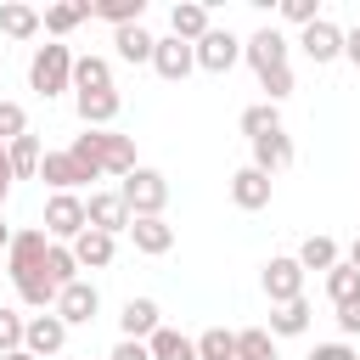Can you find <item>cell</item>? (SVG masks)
Returning <instances> with one entry per match:
<instances>
[{
  "instance_id": "1",
  "label": "cell",
  "mask_w": 360,
  "mask_h": 360,
  "mask_svg": "<svg viewBox=\"0 0 360 360\" xmlns=\"http://www.w3.org/2000/svg\"><path fill=\"white\" fill-rule=\"evenodd\" d=\"M118 197H124L129 219H163V208H169V180H163V169L135 163V169L118 180Z\"/></svg>"
},
{
  "instance_id": "2",
  "label": "cell",
  "mask_w": 360,
  "mask_h": 360,
  "mask_svg": "<svg viewBox=\"0 0 360 360\" xmlns=\"http://www.w3.org/2000/svg\"><path fill=\"white\" fill-rule=\"evenodd\" d=\"M28 90H39L45 101L51 96H62V90H73V51L68 45H39L34 51V62H28Z\"/></svg>"
},
{
  "instance_id": "3",
  "label": "cell",
  "mask_w": 360,
  "mask_h": 360,
  "mask_svg": "<svg viewBox=\"0 0 360 360\" xmlns=\"http://www.w3.org/2000/svg\"><path fill=\"white\" fill-rule=\"evenodd\" d=\"M45 253H51V236H45V231H17L11 248H6V276H11L17 287L34 281V276L45 270Z\"/></svg>"
},
{
  "instance_id": "4",
  "label": "cell",
  "mask_w": 360,
  "mask_h": 360,
  "mask_svg": "<svg viewBox=\"0 0 360 360\" xmlns=\"http://www.w3.org/2000/svg\"><path fill=\"white\" fill-rule=\"evenodd\" d=\"M84 141H90L101 174H118V180H124V174L135 169V141H129V135H118V129H84Z\"/></svg>"
},
{
  "instance_id": "5",
  "label": "cell",
  "mask_w": 360,
  "mask_h": 360,
  "mask_svg": "<svg viewBox=\"0 0 360 360\" xmlns=\"http://www.w3.org/2000/svg\"><path fill=\"white\" fill-rule=\"evenodd\" d=\"M191 56H197L202 73H231V68L242 62V39H236L231 28H208V34L191 45Z\"/></svg>"
},
{
  "instance_id": "6",
  "label": "cell",
  "mask_w": 360,
  "mask_h": 360,
  "mask_svg": "<svg viewBox=\"0 0 360 360\" xmlns=\"http://www.w3.org/2000/svg\"><path fill=\"white\" fill-rule=\"evenodd\" d=\"M287 51H292V45H287V34H281V28H270V22H264V28H253V34L242 39V56H248L253 79H259V73H270V68H287Z\"/></svg>"
},
{
  "instance_id": "7",
  "label": "cell",
  "mask_w": 360,
  "mask_h": 360,
  "mask_svg": "<svg viewBox=\"0 0 360 360\" xmlns=\"http://www.w3.org/2000/svg\"><path fill=\"white\" fill-rule=\"evenodd\" d=\"M84 231V197L79 191H51L45 202V236L51 242H73Z\"/></svg>"
},
{
  "instance_id": "8",
  "label": "cell",
  "mask_w": 360,
  "mask_h": 360,
  "mask_svg": "<svg viewBox=\"0 0 360 360\" xmlns=\"http://www.w3.org/2000/svg\"><path fill=\"white\" fill-rule=\"evenodd\" d=\"M264 298H270V309L276 304H292V298H304V264L292 259V253H276L270 264H264Z\"/></svg>"
},
{
  "instance_id": "9",
  "label": "cell",
  "mask_w": 360,
  "mask_h": 360,
  "mask_svg": "<svg viewBox=\"0 0 360 360\" xmlns=\"http://www.w3.org/2000/svg\"><path fill=\"white\" fill-rule=\"evenodd\" d=\"M22 349H28L34 360H51V354H62V349H68V326H62V315H56V309H39V315H28V326H22Z\"/></svg>"
},
{
  "instance_id": "10",
  "label": "cell",
  "mask_w": 360,
  "mask_h": 360,
  "mask_svg": "<svg viewBox=\"0 0 360 360\" xmlns=\"http://www.w3.org/2000/svg\"><path fill=\"white\" fill-rule=\"evenodd\" d=\"M298 51H304L315 68H326V62L343 56V28H338L332 17H315L309 28H298Z\"/></svg>"
},
{
  "instance_id": "11",
  "label": "cell",
  "mask_w": 360,
  "mask_h": 360,
  "mask_svg": "<svg viewBox=\"0 0 360 360\" xmlns=\"http://www.w3.org/2000/svg\"><path fill=\"white\" fill-rule=\"evenodd\" d=\"M96 309H101V292H96V281H73V287H62L56 292V315H62V326L73 332V326H90L96 321Z\"/></svg>"
},
{
  "instance_id": "12",
  "label": "cell",
  "mask_w": 360,
  "mask_h": 360,
  "mask_svg": "<svg viewBox=\"0 0 360 360\" xmlns=\"http://www.w3.org/2000/svg\"><path fill=\"white\" fill-rule=\"evenodd\" d=\"M197 68V56H191V45L186 39H174V34H163L158 45H152V73L158 79H169V84H180L186 73Z\"/></svg>"
},
{
  "instance_id": "13",
  "label": "cell",
  "mask_w": 360,
  "mask_h": 360,
  "mask_svg": "<svg viewBox=\"0 0 360 360\" xmlns=\"http://www.w3.org/2000/svg\"><path fill=\"white\" fill-rule=\"evenodd\" d=\"M292 158H298V146H292V135L287 129H270V135H259L253 141V169L259 174H281V169H292Z\"/></svg>"
},
{
  "instance_id": "14",
  "label": "cell",
  "mask_w": 360,
  "mask_h": 360,
  "mask_svg": "<svg viewBox=\"0 0 360 360\" xmlns=\"http://www.w3.org/2000/svg\"><path fill=\"white\" fill-rule=\"evenodd\" d=\"M270 191H276V180H270V174H259L253 163L231 174V202H236L242 214H259V208H270Z\"/></svg>"
},
{
  "instance_id": "15",
  "label": "cell",
  "mask_w": 360,
  "mask_h": 360,
  "mask_svg": "<svg viewBox=\"0 0 360 360\" xmlns=\"http://www.w3.org/2000/svg\"><path fill=\"white\" fill-rule=\"evenodd\" d=\"M84 225H90V231H107V236L129 231V208H124V197H118V191H90V202H84Z\"/></svg>"
},
{
  "instance_id": "16",
  "label": "cell",
  "mask_w": 360,
  "mask_h": 360,
  "mask_svg": "<svg viewBox=\"0 0 360 360\" xmlns=\"http://www.w3.org/2000/svg\"><path fill=\"white\" fill-rule=\"evenodd\" d=\"M73 107H79V124H84V129H107V124L124 112V96H118V90H79Z\"/></svg>"
},
{
  "instance_id": "17",
  "label": "cell",
  "mask_w": 360,
  "mask_h": 360,
  "mask_svg": "<svg viewBox=\"0 0 360 360\" xmlns=\"http://www.w3.org/2000/svg\"><path fill=\"white\" fill-rule=\"evenodd\" d=\"M158 326H163V309H158V298H129V304L118 309V332H124L129 343H146Z\"/></svg>"
},
{
  "instance_id": "18",
  "label": "cell",
  "mask_w": 360,
  "mask_h": 360,
  "mask_svg": "<svg viewBox=\"0 0 360 360\" xmlns=\"http://www.w3.org/2000/svg\"><path fill=\"white\" fill-rule=\"evenodd\" d=\"M39 180L51 186V191H79V186H90V174L73 163V152L62 146V152H45L39 158Z\"/></svg>"
},
{
  "instance_id": "19",
  "label": "cell",
  "mask_w": 360,
  "mask_h": 360,
  "mask_svg": "<svg viewBox=\"0 0 360 360\" xmlns=\"http://www.w3.org/2000/svg\"><path fill=\"white\" fill-rule=\"evenodd\" d=\"M68 248H73L79 270H107V264H112V253H118V236H107V231H90V225H84Z\"/></svg>"
},
{
  "instance_id": "20",
  "label": "cell",
  "mask_w": 360,
  "mask_h": 360,
  "mask_svg": "<svg viewBox=\"0 0 360 360\" xmlns=\"http://www.w3.org/2000/svg\"><path fill=\"white\" fill-rule=\"evenodd\" d=\"M124 236H129L135 253H146V259H163V253L174 248V225H169V219H129Z\"/></svg>"
},
{
  "instance_id": "21",
  "label": "cell",
  "mask_w": 360,
  "mask_h": 360,
  "mask_svg": "<svg viewBox=\"0 0 360 360\" xmlns=\"http://www.w3.org/2000/svg\"><path fill=\"white\" fill-rule=\"evenodd\" d=\"M208 28H214V17H208V6H202V0H180V6L169 11V34H174V39H186V45H197Z\"/></svg>"
},
{
  "instance_id": "22",
  "label": "cell",
  "mask_w": 360,
  "mask_h": 360,
  "mask_svg": "<svg viewBox=\"0 0 360 360\" xmlns=\"http://www.w3.org/2000/svg\"><path fill=\"white\" fill-rule=\"evenodd\" d=\"M84 17H90V0H62V6H45V11H39V28H45L51 39H62V34H73Z\"/></svg>"
},
{
  "instance_id": "23",
  "label": "cell",
  "mask_w": 360,
  "mask_h": 360,
  "mask_svg": "<svg viewBox=\"0 0 360 360\" xmlns=\"http://www.w3.org/2000/svg\"><path fill=\"white\" fill-rule=\"evenodd\" d=\"M39 135H17L6 141V163H11V180H39Z\"/></svg>"
},
{
  "instance_id": "24",
  "label": "cell",
  "mask_w": 360,
  "mask_h": 360,
  "mask_svg": "<svg viewBox=\"0 0 360 360\" xmlns=\"http://www.w3.org/2000/svg\"><path fill=\"white\" fill-rule=\"evenodd\" d=\"M270 338H304L309 332V298H292V304H276L270 309Z\"/></svg>"
},
{
  "instance_id": "25",
  "label": "cell",
  "mask_w": 360,
  "mask_h": 360,
  "mask_svg": "<svg viewBox=\"0 0 360 360\" xmlns=\"http://www.w3.org/2000/svg\"><path fill=\"white\" fill-rule=\"evenodd\" d=\"M146 354H152V360H197V343H191L186 332H174V326H158V332L146 338Z\"/></svg>"
},
{
  "instance_id": "26",
  "label": "cell",
  "mask_w": 360,
  "mask_h": 360,
  "mask_svg": "<svg viewBox=\"0 0 360 360\" xmlns=\"http://www.w3.org/2000/svg\"><path fill=\"white\" fill-rule=\"evenodd\" d=\"M112 45H118V56L124 62H152V45H158V34H146L141 22H129V28H112Z\"/></svg>"
},
{
  "instance_id": "27",
  "label": "cell",
  "mask_w": 360,
  "mask_h": 360,
  "mask_svg": "<svg viewBox=\"0 0 360 360\" xmlns=\"http://www.w3.org/2000/svg\"><path fill=\"white\" fill-rule=\"evenodd\" d=\"M79 90H112V62L107 56H73V96Z\"/></svg>"
},
{
  "instance_id": "28",
  "label": "cell",
  "mask_w": 360,
  "mask_h": 360,
  "mask_svg": "<svg viewBox=\"0 0 360 360\" xmlns=\"http://www.w3.org/2000/svg\"><path fill=\"white\" fill-rule=\"evenodd\" d=\"M0 34H6V39H34V34H39V11L22 6V0H6V6H0Z\"/></svg>"
},
{
  "instance_id": "29",
  "label": "cell",
  "mask_w": 360,
  "mask_h": 360,
  "mask_svg": "<svg viewBox=\"0 0 360 360\" xmlns=\"http://www.w3.org/2000/svg\"><path fill=\"white\" fill-rule=\"evenodd\" d=\"M45 281H51L56 292L79 281V259H73V248H68V242H51V253H45Z\"/></svg>"
},
{
  "instance_id": "30",
  "label": "cell",
  "mask_w": 360,
  "mask_h": 360,
  "mask_svg": "<svg viewBox=\"0 0 360 360\" xmlns=\"http://www.w3.org/2000/svg\"><path fill=\"white\" fill-rule=\"evenodd\" d=\"M292 259H298L304 270H332V264H338L343 253H338V242H332V236H304Z\"/></svg>"
},
{
  "instance_id": "31",
  "label": "cell",
  "mask_w": 360,
  "mask_h": 360,
  "mask_svg": "<svg viewBox=\"0 0 360 360\" xmlns=\"http://www.w3.org/2000/svg\"><path fill=\"white\" fill-rule=\"evenodd\" d=\"M141 11H146V0H90V17H101V22H112V28L141 22Z\"/></svg>"
},
{
  "instance_id": "32",
  "label": "cell",
  "mask_w": 360,
  "mask_h": 360,
  "mask_svg": "<svg viewBox=\"0 0 360 360\" xmlns=\"http://www.w3.org/2000/svg\"><path fill=\"white\" fill-rule=\"evenodd\" d=\"M191 343H197V360H236V332H225V326H208Z\"/></svg>"
},
{
  "instance_id": "33",
  "label": "cell",
  "mask_w": 360,
  "mask_h": 360,
  "mask_svg": "<svg viewBox=\"0 0 360 360\" xmlns=\"http://www.w3.org/2000/svg\"><path fill=\"white\" fill-rule=\"evenodd\" d=\"M236 124H242V135H248V141H259V135L281 129V112H276L270 101H253V107H242V118H236Z\"/></svg>"
},
{
  "instance_id": "34",
  "label": "cell",
  "mask_w": 360,
  "mask_h": 360,
  "mask_svg": "<svg viewBox=\"0 0 360 360\" xmlns=\"http://www.w3.org/2000/svg\"><path fill=\"white\" fill-rule=\"evenodd\" d=\"M236 360H281V354L264 326H248V332H236Z\"/></svg>"
},
{
  "instance_id": "35",
  "label": "cell",
  "mask_w": 360,
  "mask_h": 360,
  "mask_svg": "<svg viewBox=\"0 0 360 360\" xmlns=\"http://www.w3.org/2000/svg\"><path fill=\"white\" fill-rule=\"evenodd\" d=\"M326 298L332 304H349V298H360V270H349L343 259L326 270Z\"/></svg>"
},
{
  "instance_id": "36",
  "label": "cell",
  "mask_w": 360,
  "mask_h": 360,
  "mask_svg": "<svg viewBox=\"0 0 360 360\" xmlns=\"http://www.w3.org/2000/svg\"><path fill=\"white\" fill-rule=\"evenodd\" d=\"M22 326H28V315H17V309L0 304V354H17L22 349Z\"/></svg>"
},
{
  "instance_id": "37",
  "label": "cell",
  "mask_w": 360,
  "mask_h": 360,
  "mask_svg": "<svg viewBox=\"0 0 360 360\" xmlns=\"http://www.w3.org/2000/svg\"><path fill=\"white\" fill-rule=\"evenodd\" d=\"M17 135H28V112L22 101H0V141H17Z\"/></svg>"
},
{
  "instance_id": "38",
  "label": "cell",
  "mask_w": 360,
  "mask_h": 360,
  "mask_svg": "<svg viewBox=\"0 0 360 360\" xmlns=\"http://www.w3.org/2000/svg\"><path fill=\"white\" fill-rule=\"evenodd\" d=\"M259 90H264L270 107H276L281 96H292V68H270V73H259Z\"/></svg>"
},
{
  "instance_id": "39",
  "label": "cell",
  "mask_w": 360,
  "mask_h": 360,
  "mask_svg": "<svg viewBox=\"0 0 360 360\" xmlns=\"http://www.w3.org/2000/svg\"><path fill=\"white\" fill-rule=\"evenodd\" d=\"M281 17H287L292 28H309L321 11H315V0H281Z\"/></svg>"
},
{
  "instance_id": "40",
  "label": "cell",
  "mask_w": 360,
  "mask_h": 360,
  "mask_svg": "<svg viewBox=\"0 0 360 360\" xmlns=\"http://www.w3.org/2000/svg\"><path fill=\"white\" fill-rule=\"evenodd\" d=\"M332 321H338V332H343V338H360V298L338 304V315H332Z\"/></svg>"
},
{
  "instance_id": "41",
  "label": "cell",
  "mask_w": 360,
  "mask_h": 360,
  "mask_svg": "<svg viewBox=\"0 0 360 360\" xmlns=\"http://www.w3.org/2000/svg\"><path fill=\"white\" fill-rule=\"evenodd\" d=\"M309 360H360V354H354V343H315Z\"/></svg>"
},
{
  "instance_id": "42",
  "label": "cell",
  "mask_w": 360,
  "mask_h": 360,
  "mask_svg": "<svg viewBox=\"0 0 360 360\" xmlns=\"http://www.w3.org/2000/svg\"><path fill=\"white\" fill-rule=\"evenodd\" d=\"M107 360H152V354H146V343H129V338H118Z\"/></svg>"
},
{
  "instance_id": "43",
  "label": "cell",
  "mask_w": 360,
  "mask_h": 360,
  "mask_svg": "<svg viewBox=\"0 0 360 360\" xmlns=\"http://www.w3.org/2000/svg\"><path fill=\"white\" fill-rule=\"evenodd\" d=\"M343 56L360 68V22H354V28H343Z\"/></svg>"
},
{
  "instance_id": "44",
  "label": "cell",
  "mask_w": 360,
  "mask_h": 360,
  "mask_svg": "<svg viewBox=\"0 0 360 360\" xmlns=\"http://www.w3.org/2000/svg\"><path fill=\"white\" fill-rule=\"evenodd\" d=\"M343 264H349V270H360V236L349 242V259H343Z\"/></svg>"
},
{
  "instance_id": "45",
  "label": "cell",
  "mask_w": 360,
  "mask_h": 360,
  "mask_svg": "<svg viewBox=\"0 0 360 360\" xmlns=\"http://www.w3.org/2000/svg\"><path fill=\"white\" fill-rule=\"evenodd\" d=\"M0 180H11V163H6V141H0Z\"/></svg>"
},
{
  "instance_id": "46",
  "label": "cell",
  "mask_w": 360,
  "mask_h": 360,
  "mask_svg": "<svg viewBox=\"0 0 360 360\" xmlns=\"http://www.w3.org/2000/svg\"><path fill=\"white\" fill-rule=\"evenodd\" d=\"M6 197H11V180H0V208H6Z\"/></svg>"
},
{
  "instance_id": "47",
  "label": "cell",
  "mask_w": 360,
  "mask_h": 360,
  "mask_svg": "<svg viewBox=\"0 0 360 360\" xmlns=\"http://www.w3.org/2000/svg\"><path fill=\"white\" fill-rule=\"evenodd\" d=\"M0 360H34V354H28V349H17V354H0Z\"/></svg>"
},
{
  "instance_id": "48",
  "label": "cell",
  "mask_w": 360,
  "mask_h": 360,
  "mask_svg": "<svg viewBox=\"0 0 360 360\" xmlns=\"http://www.w3.org/2000/svg\"><path fill=\"white\" fill-rule=\"evenodd\" d=\"M6 248H11V231H6V225H0V253H6Z\"/></svg>"
}]
</instances>
